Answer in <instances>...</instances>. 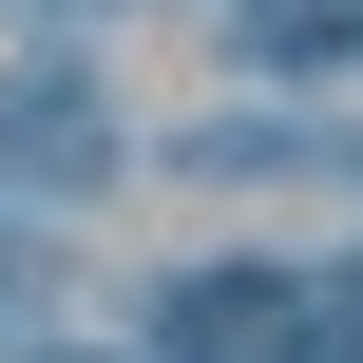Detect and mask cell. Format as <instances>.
I'll use <instances>...</instances> for the list:
<instances>
[{"mask_svg": "<svg viewBox=\"0 0 363 363\" xmlns=\"http://www.w3.org/2000/svg\"><path fill=\"white\" fill-rule=\"evenodd\" d=\"M172 363H325V325H306L287 287H191V325H172Z\"/></svg>", "mask_w": 363, "mask_h": 363, "instance_id": "cell-1", "label": "cell"}, {"mask_svg": "<svg viewBox=\"0 0 363 363\" xmlns=\"http://www.w3.org/2000/svg\"><path fill=\"white\" fill-rule=\"evenodd\" d=\"M249 19H268L287 57H363V0H249Z\"/></svg>", "mask_w": 363, "mask_h": 363, "instance_id": "cell-2", "label": "cell"}]
</instances>
